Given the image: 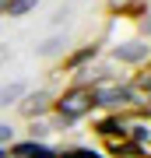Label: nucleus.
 Returning <instances> with one entry per match:
<instances>
[{
	"mask_svg": "<svg viewBox=\"0 0 151 158\" xmlns=\"http://www.w3.org/2000/svg\"><path fill=\"white\" fill-rule=\"evenodd\" d=\"M91 98H95V109H109V113L144 109V102H148L134 85H120V81H99V85H91Z\"/></svg>",
	"mask_w": 151,
	"mask_h": 158,
	"instance_id": "1",
	"label": "nucleus"
},
{
	"mask_svg": "<svg viewBox=\"0 0 151 158\" xmlns=\"http://www.w3.org/2000/svg\"><path fill=\"white\" fill-rule=\"evenodd\" d=\"M49 109L56 113V119H60V123H78V119H84L91 109H95L91 85H70V88H63L60 95L49 102Z\"/></svg>",
	"mask_w": 151,
	"mask_h": 158,
	"instance_id": "2",
	"label": "nucleus"
},
{
	"mask_svg": "<svg viewBox=\"0 0 151 158\" xmlns=\"http://www.w3.org/2000/svg\"><path fill=\"white\" fill-rule=\"evenodd\" d=\"M116 123H120V134L127 141H134L141 148L151 144V116H148V109H123V113H116Z\"/></svg>",
	"mask_w": 151,
	"mask_h": 158,
	"instance_id": "3",
	"label": "nucleus"
},
{
	"mask_svg": "<svg viewBox=\"0 0 151 158\" xmlns=\"http://www.w3.org/2000/svg\"><path fill=\"white\" fill-rule=\"evenodd\" d=\"M112 56H116L120 63H148L151 46H148V42H123V46L112 49Z\"/></svg>",
	"mask_w": 151,
	"mask_h": 158,
	"instance_id": "4",
	"label": "nucleus"
},
{
	"mask_svg": "<svg viewBox=\"0 0 151 158\" xmlns=\"http://www.w3.org/2000/svg\"><path fill=\"white\" fill-rule=\"evenodd\" d=\"M25 95H28V85H21V81H14V85H4V88H0V109L18 106Z\"/></svg>",
	"mask_w": 151,
	"mask_h": 158,
	"instance_id": "5",
	"label": "nucleus"
},
{
	"mask_svg": "<svg viewBox=\"0 0 151 158\" xmlns=\"http://www.w3.org/2000/svg\"><path fill=\"white\" fill-rule=\"evenodd\" d=\"M25 116L28 119H35V116H42L46 109H49V95H42V91H35V95H25Z\"/></svg>",
	"mask_w": 151,
	"mask_h": 158,
	"instance_id": "6",
	"label": "nucleus"
},
{
	"mask_svg": "<svg viewBox=\"0 0 151 158\" xmlns=\"http://www.w3.org/2000/svg\"><path fill=\"white\" fill-rule=\"evenodd\" d=\"M95 53H99V46L91 42V46H81L78 53H70L67 60H63V70H78L81 63H88V60H95Z\"/></svg>",
	"mask_w": 151,
	"mask_h": 158,
	"instance_id": "7",
	"label": "nucleus"
},
{
	"mask_svg": "<svg viewBox=\"0 0 151 158\" xmlns=\"http://www.w3.org/2000/svg\"><path fill=\"white\" fill-rule=\"evenodd\" d=\"M39 7V0H7V18H25L28 11H35Z\"/></svg>",
	"mask_w": 151,
	"mask_h": 158,
	"instance_id": "8",
	"label": "nucleus"
},
{
	"mask_svg": "<svg viewBox=\"0 0 151 158\" xmlns=\"http://www.w3.org/2000/svg\"><path fill=\"white\" fill-rule=\"evenodd\" d=\"M134 88L141 91V95H148V98H151V70H148V67H144V70H141L137 77H134Z\"/></svg>",
	"mask_w": 151,
	"mask_h": 158,
	"instance_id": "9",
	"label": "nucleus"
},
{
	"mask_svg": "<svg viewBox=\"0 0 151 158\" xmlns=\"http://www.w3.org/2000/svg\"><path fill=\"white\" fill-rule=\"evenodd\" d=\"M56 158H106V155L88 151V148H74V151H63V155H56Z\"/></svg>",
	"mask_w": 151,
	"mask_h": 158,
	"instance_id": "10",
	"label": "nucleus"
},
{
	"mask_svg": "<svg viewBox=\"0 0 151 158\" xmlns=\"http://www.w3.org/2000/svg\"><path fill=\"white\" fill-rule=\"evenodd\" d=\"M7 144H14V130L7 123H0V148H7Z\"/></svg>",
	"mask_w": 151,
	"mask_h": 158,
	"instance_id": "11",
	"label": "nucleus"
},
{
	"mask_svg": "<svg viewBox=\"0 0 151 158\" xmlns=\"http://www.w3.org/2000/svg\"><path fill=\"white\" fill-rule=\"evenodd\" d=\"M28 158H56V151H49L46 144H35V151L28 155Z\"/></svg>",
	"mask_w": 151,
	"mask_h": 158,
	"instance_id": "12",
	"label": "nucleus"
},
{
	"mask_svg": "<svg viewBox=\"0 0 151 158\" xmlns=\"http://www.w3.org/2000/svg\"><path fill=\"white\" fill-rule=\"evenodd\" d=\"M130 4H137V0H109V7H112V11H116V7H120V11H127Z\"/></svg>",
	"mask_w": 151,
	"mask_h": 158,
	"instance_id": "13",
	"label": "nucleus"
},
{
	"mask_svg": "<svg viewBox=\"0 0 151 158\" xmlns=\"http://www.w3.org/2000/svg\"><path fill=\"white\" fill-rule=\"evenodd\" d=\"M141 32H144V35H151V18H148L144 25H141Z\"/></svg>",
	"mask_w": 151,
	"mask_h": 158,
	"instance_id": "14",
	"label": "nucleus"
},
{
	"mask_svg": "<svg viewBox=\"0 0 151 158\" xmlns=\"http://www.w3.org/2000/svg\"><path fill=\"white\" fill-rule=\"evenodd\" d=\"M144 67H148V70H151V56H148V63H144Z\"/></svg>",
	"mask_w": 151,
	"mask_h": 158,
	"instance_id": "15",
	"label": "nucleus"
}]
</instances>
